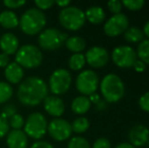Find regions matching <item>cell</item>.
<instances>
[{"instance_id": "cell-29", "label": "cell", "mask_w": 149, "mask_h": 148, "mask_svg": "<svg viewBox=\"0 0 149 148\" xmlns=\"http://www.w3.org/2000/svg\"><path fill=\"white\" fill-rule=\"evenodd\" d=\"M122 4L124 7L131 10V11H138L144 7L145 1H143V0H124V1H122Z\"/></svg>"}, {"instance_id": "cell-11", "label": "cell", "mask_w": 149, "mask_h": 148, "mask_svg": "<svg viewBox=\"0 0 149 148\" xmlns=\"http://www.w3.org/2000/svg\"><path fill=\"white\" fill-rule=\"evenodd\" d=\"M47 132L56 141L68 140L72 135L71 124L62 118H55L48 123Z\"/></svg>"}, {"instance_id": "cell-5", "label": "cell", "mask_w": 149, "mask_h": 148, "mask_svg": "<svg viewBox=\"0 0 149 148\" xmlns=\"http://www.w3.org/2000/svg\"><path fill=\"white\" fill-rule=\"evenodd\" d=\"M58 19L61 26L68 31L80 30L86 22L84 11L77 6L72 5L62 8L59 12Z\"/></svg>"}, {"instance_id": "cell-23", "label": "cell", "mask_w": 149, "mask_h": 148, "mask_svg": "<svg viewBox=\"0 0 149 148\" xmlns=\"http://www.w3.org/2000/svg\"><path fill=\"white\" fill-rule=\"evenodd\" d=\"M124 38L128 43L139 44L144 40V34L141 28L137 26H131V28H128L127 31L124 33Z\"/></svg>"}, {"instance_id": "cell-2", "label": "cell", "mask_w": 149, "mask_h": 148, "mask_svg": "<svg viewBox=\"0 0 149 148\" xmlns=\"http://www.w3.org/2000/svg\"><path fill=\"white\" fill-rule=\"evenodd\" d=\"M100 89L104 101L110 104L118 103L125 94V84L119 75L109 73L100 80Z\"/></svg>"}, {"instance_id": "cell-4", "label": "cell", "mask_w": 149, "mask_h": 148, "mask_svg": "<svg viewBox=\"0 0 149 148\" xmlns=\"http://www.w3.org/2000/svg\"><path fill=\"white\" fill-rule=\"evenodd\" d=\"M14 62L26 69L37 68L43 63V53L39 47L31 44H26L17 50Z\"/></svg>"}, {"instance_id": "cell-1", "label": "cell", "mask_w": 149, "mask_h": 148, "mask_svg": "<svg viewBox=\"0 0 149 148\" xmlns=\"http://www.w3.org/2000/svg\"><path fill=\"white\" fill-rule=\"evenodd\" d=\"M49 95L48 83L38 76H29L19 83L17 99L26 107H36L45 101Z\"/></svg>"}, {"instance_id": "cell-45", "label": "cell", "mask_w": 149, "mask_h": 148, "mask_svg": "<svg viewBox=\"0 0 149 148\" xmlns=\"http://www.w3.org/2000/svg\"><path fill=\"white\" fill-rule=\"evenodd\" d=\"M115 148H135V147L132 146L129 142H122V143H120V144L117 145Z\"/></svg>"}, {"instance_id": "cell-25", "label": "cell", "mask_w": 149, "mask_h": 148, "mask_svg": "<svg viewBox=\"0 0 149 148\" xmlns=\"http://www.w3.org/2000/svg\"><path fill=\"white\" fill-rule=\"evenodd\" d=\"M86 64L85 61V57L82 53H78V54H73L70 56L68 60V66L71 70L73 71H79L81 70Z\"/></svg>"}, {"instance_id": "cell-12", "label": "cell", "mask_w": 149, "mask_h": 148, "mask_svg": "<svg viewBox=\"0 0 149 148\" xmlns=\"http://www.w3.org/2000/svg\"><path fill=\"white\" fill-rule=\"evenodd\" d=\"M129 28V19L124 13L113 14L104 24V32L108 37L115 38L124 34Z\"/></svg>"}, {"instance_id": "cell-17", "label": "cell", "mask_w": 149, "mask_h": 148, "mask_svg": "<svg viewBox=\"0 0 149 148\" xmlns=\"http://www.w3.org/2000/svg\"><path fill=\"white\" fill-rule=\"evenodd\" d=\"M4 76L9 84H17L24 80V71L16 62H10L4 70Z\"/></svg>"}, {"instance_id": "cell-39", "label": "cell", "mask_w": 149, "mask_h": 148, "mask_svg": "<svg viewBox=\"0 0 149 148\" xmlns=\"http://www.w3.org/2000/svg\"><path fill=\"white\" fill-rule=\"evenodd\" d=\"M133 68H134V70H135L136 72H138V73H141V72L145 71L146 65L142 61H140L139 59H137L135 61V63L133 64Z\"/></svg>"}, {"instance_id": "cell-22", "label": "cell", "mask_w": 149, "mask_h": 148, "mask_svg": "<svg viewBox=\"0 0 149 148\" xmlns=\"http://www.w3.org/2000/svg\"><path fill=\"white\" fill-rule=\"evenodd\" d=\"M65 46L73 54H78L85 50L86 42L83 38L79 36H72L67 38L66 42H65Z\"/></svg>"}, {"instance_id": "cell-33", "label": "cell", "mask_w": 149, "mask_h": 148, "mask_svg": "<svg viewBox=\"0 0 149 148\" xmlns=\"http://www.w3.org/2000/svg\"><path fill=\"white\" fill-rule=\"evenodd\" d=\"M138 105H139V108L143 112L149 113V91L143 93V94L139 97Z\"/></svg>"}, {"instance_id": "cell-16", "label": "cell", "mask_w": 149, "mask_h": 148, "mask_svg": "<svg viewBox=\"0 0 149 148\" xmlns=\"http://www.w3.org/2000/svg\"><path fill=\"white\" fill-rule=\"evenodd\" d=\"M0 49L6 55H14L19 49L18 38L12 33H5L0 37Z\"/></svg>"}, {"instance_id": "cell-28", "label": "cell", "mask_w": 149, "mask_h": 148, "mask_svg": "<svg viewBox=\"0 0 149 148\" xmlns=\"http://www.w3.org/2000/svg\"><path fill=\"white\" fill-rule=\"evenodd\" d=\"M67 148H91V146L84 137L74 136L70 138Z\"/></svg>"}, {"instance_id": "cell-42", "label": "cell", "mask_w": 149, "mask_h": 148, "mask_svg": "<svg viewBox=\"0 0 149 148\" xmlns=\"http://www.w3.org/2000/svg\"><path fill=\"white\" fill-rule=\"evenodd\" d=\"M71 2L69 0H58V1H55V4H57L60 8H65L67 6L70 5Z\"/></svg>"}, {"instance_id": "cell-36", "label": "cell", "mask_w": 149, "mask_h": 148, "mask_svg": "<svg viewBox=\"0 0 149 148\" xmlns=\"http://www.w3.org/2000/svg\"><path fill=\"white\" fill-rule=\"evenodd\" d=\"M111 142L106 137H100L93 142L91 148H111Z\"/></svg>"}, {"instance_id": "cell-44", "label": "cell", "mask_w": 149, "mask_h": 148, "mask_svg": "<svg viewBox=\"0 0 149 148\" xmlns=\"http://www.w3.org/2000/svg\"><path fill=\"white\" fill-rule=\"evenodd\" d=\"M142 32H143V34H144V37L146 36V37H147L148 39H149V20H148V22H145V24H144Z\"/></svg>"}, {"instance_id": "cell-38", "label": "cell", "mask_w": 149, "mask_h": 148, "mask_svg": "<svg viewBox=\"0 0 149 148\" xmlns=\"http://www.w3.org/2000/svg\"><path fill=\"white\" fill-rule=\"evenodd\" d=\"M31 148H54V146L50 142H48V141L38 140L35 143H33Z\"/></svg>"}, {"instance_id": "cell-43", "label": "cell", "mask_w": 149, "mask_h": 148, "mask_svg": "<svg viewBox=\"0 0 149 148\" xmlns=\"http://www.w3.org/2000/svg\"><path fill=\"white\" fill-rule=\"evenodd\" d=\"M107 105H108V103H107L106 101H102V99H100V101L98 104H96V109L98 110V111H104V110L107 109Z\"/></svg>"}, {"instance_id": "cell-13", "label": "cell", "mask_w": 149, "mask_h": 148, "mask_svg": "<svg viewBox=\"0 0 149 148\" xmlns=\"http://www.w3.org/2000/svg\"><path fill=\"white\" fill-rule=\"evenodd\" d=\"M85 61L92 68H102L108 64L110 54L106 48L102 46H93L89 48L84 55Z\"/></svg>"}, {"instance_id": "cell-32", "label": "cell", "mask_w": 149, "mask_h": 148, "mask_svg": "<svg viewBox=\"0 0 149 148\" xmlns=\"http://www.w3.org/2000/svg\"><path fill=\"white\" fill-rule=\"evenodd\" d=\"M108 5V8L113 14H118L121 13L122 8H123V4H122L121 1L119 0H111L107 3Z\"/></svg>"}, {"instance_id": "cell-20", "label": "cell", "mask_w": 149, "mask_h": 148, "mask_svg": "<svg viewBox=\"0 0 149 148\" xmlns=\"http://www.w3.org/2000/svg\"><path fill=\"white\" fill-rule=\"evenodd\" d=\"M90 107H91V103H90L88 97H85V95H78L71 103L72 112L79 116L86 114L89 111Z\"/></svg>"}, {"instance_id": "cell-46", "label": "cell", "mask_w": 149, "mask_h": 148, "mask_svg": "<svg viewBox=\"0 0 149 148\" xmlns=\"http://www.w3.org/2000/svg\"><path fill=\"white\" fill-rule=\"evenodd\" d=\"M147 144H148V148H149V141H148V143H147Z\"/></svg>"}, {"instance_id": "cell-24", "label": "cell", "mask_w": 149, "mask_h": 148, "mask_svg": "<svg viewBox=\"0 0 149 148\" xmlns=\"http://www.w3.org/2000/svg\"><path fill=\"white\" fill-rule=\"evenodd\" d=\"M135 51L137 59L142 61L145 65H149V39H144L140 42Z\"/></svg>"}, {"instance_id": "cell-10", "label": "cell", "mask_w": 149, "mask_h": 148, "mask_svg": "<svg viewBox=\"0 0 149 148\" xmlns=\"http://www.w3.org/2000/svg\"><path fill=\"white\" fill-rule=\"evenodd\" d=\"M112 61L119 68H131L137 60L136 51L133 47L121 45L114 48L111 54Z\"/></svg>"}, {"instance_id": "cell-14", "label": "cell", "mask_w": 149, "mask_h": 148, "mask_svg": "<svg viewBox=\"0 0 149 148\" xmlns=\"http://www.w3.org/2000/svg\"><path fill=\"white\" fill-rule=\"evenodd\" d=\"M130 144L135 148L142 147L149 141V129L144 125H135L130 129L128 133Z\"/></svg>"}, {"instance_id": "cell-7", "label": "cell", "mask_w": 149, "mask_h": 148, "mask_svg": "<svg viewBox=\"0 0 149 148\" xmlns=\"http://www.w3.org/2000/svg\"><path fill=\"white\" fill-rule=\"evenodd\" d=\"M24 132L26 133V136L38 141L47 133L48 121L42 113H33L24 121Z\"/></svg>"}, {"instance_id": "cell-21", "label": "cell", "mask_w": 149, "mask_h": 148, "mask_svg": "<svg viewBox=\"0 0 149 148\" xmlns=\"http://www.w3.org/2000/svg\"><path fill=\"white\" fill-rule=\"evenodd\" d=\"M19 24V19L15 12L11 10H4L0 13V26L6 30L15 28Z\"/></svg>"}, {"instance_id": "cell-18", "label": "cell", "mask_w": 149, "mask_h": 148, "mask_svg": "<svg viewBox=\"0 0 149 148\" xmlns=\"http://www.w3.org/2000/svg\"><path fill=\"white\" fill-rule=\"evenodd\" d=\"M28 142V136L22 130H11L6 135L8 148H26Z\"/></svg>"}, {"instance_id": "cell-27", "label": "cell", "mask_w": 149, "mask_h": 148, "mask_svg": "<svg viewBox=\"0 0 149 148\" xmlns=\"http://www.w3.org/2000/svg\"><path fill=\"white\" fill-rule=\"evenodd\" d=\"M13 95V88L11 84L6 81H0V105L5 104Z\"/></svg>"}, {"instance_id": "cell-15", "label": "cell", "mask_w": 149, "mask_h": 148, "mask_svg": "<svg viewBox=\"0 0 149 148\" xmlns=\"http://www.w3.org/2000/svg\"><path fill=\"white\" fill-rule=\"evenodd\" d=\"M44 103V109L45 111L52 117L60 118L65 112V104L61 97L57 95H48L45 99Z\"/></svg>"}, {"instance_id": "cell-8", "label": "cell", "mask_w": 149, "mask_h": 148, "mask_svg": "<svg viewBox=\"0 0 149 148\" xmlns=\"http://www.w3.org/2000/svg\"><path fill=\"white\" fill-rule=\"evenodd\" d=\"M71 83H72V76L70 72L64 68H58L50 75L48 87L53 95L59 97L69 90Z\"/></svg>"}, {"instance_id": "cell-6", "label": "cell", "mask_w": 149, "mask_h": 148, "mask_svg": "<svg viewBox=\"0 0 149 148\" xmlns=\"http://www.w3.org/2000/svg\"><path fill=\"white\" fill-rule=\"evenodd\" d=\"M67 38L68 36L66 33L58 28H50L40 33L38 44L40 49H43L45 51H56L64 45Z\"/></svg>"}, {"instance_id": "cell-30", "label": "cell", "mask_w": 149, "mask_h": 148, "mask_svg": "<svg viewBox=\"0 0 149 148\" xmlns=\"http://www.w3.org/2000/svg\"><path fill=\"white\" fill-rule=\"evenodd\" d=\"M8 123L13 130H20L24 126V118L20 114H15L9 119Z\"/></svg>"}, {"instance_id": "cell-41", "label": "cell", "mask_w": 149, "mask_h": 148, "mask_svg": "<svg viewBox=\"0 0 149 148\" xmlns=\"http://www.w3.org/2000/svg\"><path fill=\"white\" fill-rule=\"evenodd\" d=\"M88 99H89L90 103H91V105H92V104H94V105H96V104H98V103H100V99H102V97H100V95L98 94V93L94 92V93H92V94H90V95H89Z\"/></svg>"}, {"instance_id": "cell-37", "label": "cell", "mask_w": 149, "mask_h": 148, "mask_svg": "<svg viewBox=\"0 0 149 148\" xmlns=\"http://www.w3.org/2000/svg\"><path fill=\"white\" fill-rule=\"evenodd\" d=\"M9 132V123L8 120L4 119L3 117L0 116V138H3Z\"/></svg>"}, {"instance_id": "cell-3", "label": "cell", "mask_w": 149, "mask_h": 148, "mask_svg": "<svg viewBox=\"0 0 149 148\" xmlns=\"http://www.w3.org/2000/svg\"><path fill=\"white\" fill-rule=\"evenodd\" d=\"M47 24V18L43 11L38 8H29L19 18V28L24 34L36 36L43 31Z\"/></svg>"}, {"instance_id": "cell-34", "label": "cell", "mask_w": 149, "mask_h": 148, "mask_svg": "<svg viewBox=\"0 0 149 148\" xmlns=\"http://www.w3.org/2000/svg\"><path fill=\"white\" fill-rule=\"evenodd\" d=\"M54 4H55V1H53V0H37V1H35V5L37 6L36 8H38L41 11L50 9Z\"/></svg>"}, {"instance_id": "cell-19", "label": "cell", "mask_w": 149, "mask_h": 148, "mask_svg": "<svg viewBox=\"0 0 149 148\" xmlns=\"http://www.w3.org/2000/svg\"><path fill=\"white\" fill-rule=\"evenodd\" d=\"M85 19L92 24H100L106 19V12L104 8L97 5L90 6L84 12Z\"/></svg>"}, {"instance_id": "cell-26", "label": "cell", "mask_w": 149, "mask_h": 148, "mask_svg": "<svg viewBox=\"0 0 149 148\" xmlns=\"http://www.w3.org/2000/svg\"><path fill=\"white\" fill-rule=\"evenodd\" d=\"M89 126H90V123L88 119L85 118V117H78L71 124L72 132L77 133V134L85 133L89 129Z\"/></svg>"}, {"instance_id": "cell-40", "label": "cell", "mask_w": 149, "mask_h": 148, "mask_svg": "<svg viewBox=\"0 0 149 148\" xmlns=\"http://www.w3.org/2000/svg\"><path fill=\"white\" fill-rule=\"evenodd\" d=\"M10 63V57L4 53H0V68H6Z\"/></svg>"}, {"instance_id": "cell-31", "label": "cell", "mask_w": 149, "mask_h": 148, "mask_svg": "<svg viewBox=\"0 0 149 148\" xmlns=\"http://www.w3.org/2000/svg\"><path fill=\"white\" fill-rule=\"evenodd\" d=\"M15 114H17V109H16L15 105H14V104H6L1 109V114H0V116L3 117L6 120H8V119H10Z\"/></svg>"}, {"instance_id": "cell-9", "label": "cell", "mask_w": 149, "mask_h": 148, "mask_svg": "<svg viewBox=\"0 0 149 148\" xmlns=\"http://www.w3.org/2000/svg\"><path fill=\"white\" fill-rule=\"evenodd\" d=\"M75 86L77 90L81 93V95L89 97L90 94L96 92L100 86L98 75L91 69L83 70L77 75Z\"/></svg>"}, {"instance_id": "cell-35", "label": "cell", "mask_w": 149, "mask_h": 148, "mask_svg": "<svg viewBox=\"0 0 149 148\" xmlns=\"http://www.w3.org/2000/svg\"><path fill=\"white\" fill-rule=\"evenodd\" d=\"M26 3V2L24 0H5L3 1L4 6L10 8V9H17V8L22 7Z\"/></svg>"}]
</instances>
